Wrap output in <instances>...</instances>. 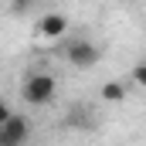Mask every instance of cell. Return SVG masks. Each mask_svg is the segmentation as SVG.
I'll use <instances>...</instances> for the list:
<instances>
[{"label": "cell", "instance_id": "6da1fadb", "mask_svg": "<svg viewBox=\"0 0 146 146\" xmlns=\"http://www.w3.org/2000/svg\"><path fill=\"white\" fill-rule=\"evenodd\" d=\"M54 92H58V78L51 72H31L21 85V99L27 106H48L54 99Z\"/></svg>", "mask_w": 146, "mask_h": 146}, {"label": "cell", "instance_id": "7a4b0ae2", "mask_svg": "<svg viewBox=\"0 0 146 146\" xmlns=\"http://www.w3.org/2000/svg\"><path fill=\"white\" fill-rule=\"evenodd\" d=\"M65 58H68V65L82 68V72H88V68H95V65H99L102 48H99V44H92L88 37H78V41H72V44L65 48Z\"/></svg>", "mask_w": 146, "mask_h": 146}, {"label": "cell", "instance_id": "3957f363", "mask_svg": "<svg viewBox=\"0 0 146 146\" xmlns=\"http://www.w3.org/2000/svg\"><path fill=\"white\" fill-rule=\"evenodd\" d=\"M27 136H31V126H27L24 115L10 112L0 122V146H21V143H27Z\"/></svg>", "mask_w": 146, "mask_h": 146}, {"label": "cell", "instance_id": "277c9868", "mask_svg": "<svg viewBox=\"0 0 146 146\" xmlns=\"http://www.w3.org/2000/svg\"><path fill=\"white\" fill-rule=\"evenodd\" d=\"M37 34L44 37V41H58V37H65V34H68V17L58 14V10L44 14V17L37 21Z\"/></svg>", "mask_w": 146, "mask_h": 146}, {"label": "cell", "instance_id": "5b68a950", "mask_svg": "<svg viewBox=\"0 0 146 146\" xmlns=\"http://www.w3.org/2000/svg\"><path fill=\"white\" fill-rule=\"evenodd\" d=\"M102 99H106V102H122V99H126V85H122V82H106V85H102Z\"/></svg>", "mask_w": 146, "mask_h": 146}, {"label": "cell", "instance_id": "8992f818", "mask_svg": "<svg viewBox=\"0 0 146 146\" xmlns=\"http://www.w3.org/2000/svg\"><path fill=\"white\" fill-rule=\"evenodd\" d=\"M133 82H136L139 88H146V58H143V61H136V68H133Z\"/></svg>", "mask_w": 146, "mask_h": 146}]
</instances>
